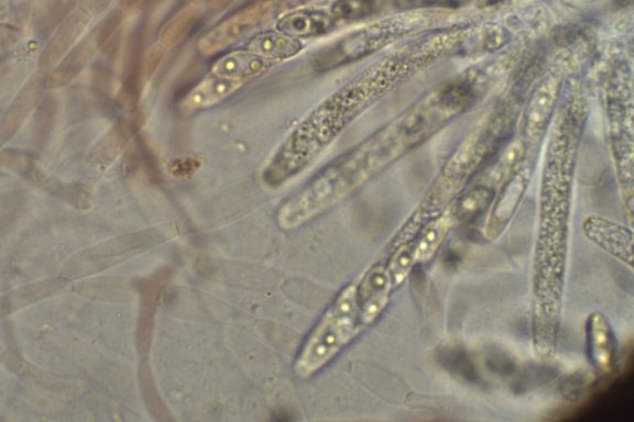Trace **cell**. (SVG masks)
Listing matches in <instances>:
<instances>
[{
	"mask_svg": "<svg viewBox=\"0 0 634 422\" xmlns=\"http://www.w3.org/2000/svg\"><path fill=\"white\" fill-rule=\"evenodd\" d=\"M426 64L421 52L409 46L370 65L289 132L262 171V181L276 190L295 179L381 96Z\"/></svg>",
	"mask_w": 634,
	"mask_h": 422,
	"instance_id": "cell-1",
	"label": "cell"
},
{
	"mask_svg": "<svg viewBox=\"0 0 634 422\" xmlns=\"http://www.w3.org/2000/svg\"><path fill=\"white\" fill-rule=\"evenodd\" d=\"M429 138L430 131L425 122L409 110L327 166L321 172L324 190L336 201L343 202L391 163Z\"/></svg>",
	"mask_w": 634,
	"mask_h": 422,
	"instance_id": "cell-2",
	"label": "cell"
},
{
	"mask_svg": "<svg viewBox=\"0 0 634 422\" xmlns=\"http://www.w3.org/2000/svg\"><path fill=\"white\" fill-rule=\"evenodd\" d=\"M358 285H346L304 340L293 371L302 380L311 379L332 363L363 332Z\"/></svg>",
	"mask_w": 634,
	"mask_h": 422,
	"instance_id": "cell-3",
	"label": "cell"
},
{
	"mask_svg": "<svg viewBox=\"0 0 634 422\" xmlns=\"http://www.w3.org/2000/svg\"><path fill=\"white\" fill-rule=\"evenodd\" d=\"M424 14L403 15L374 22L317 51L312 64L317 71L327 72L363 60L413 31L428 24Z\"/></svg>",
	"mask_w": 634,
	"mask_h": 422,
	"instance_id": "cell-4",
	"label": "cell"
},
{
	"mask_svg": "<svg viewBox=\"0 0 634 422\" xmlns=\"http://www.w3.org/2000/svg\"><path fill=\"white\" fill-rule=\"evenodd\" d=\"M586 237L612 257L618 259L632 269L633 264V236L632 231L610 220L590 217L585 221Z\"/></svg>",
	"mask_w": 634,
	"mask_h": 422,
	"instance_id": "cell-5",
	"label": "cell"
},
{
	"mask_svg": "<svg viewBox=\"0 0 634 422\" xmlns=\"http://www.w3.org/2000/svg\"><path fill=\"white\" fill-rule=\"evenodd\" d=\"M589 359L601 374H609L617 362V343L609 321L604 315L594 313L586 326Z\"/></svg>",
	"mask_w": 634,
	"mask_h": 422,
	"instance_id": "cell-6",
	"label": "cell"
},
{
	"mask_svg": "<svg viewBox=\"0 0 634 422\" xmlns=\"http://www.w3.org/2000/svg\"><path fill=\"white\" fill-rule=\"evenodd\" d=\"M264 11V8L256 7L227 20L201 40V51L211 55L234 46L259 25Z\"/></svg>",
	"mask_w": 634,
	"mask_h": 422,
	"instance_id": "cell-7",
	"label": "cell"
},
{
	"mask_svg": "<svg viewBox=\"0 0 634 422\" xmlns=\"http://www.w3.org/2000/svg\"><path fill=\"white\" fill-rule=\"evenodd\" d=\"M337 25L330 11L323 9H299L283 15L277 22V30L295 39L317 38L326 35Z\"/></svg>",
	"mask_w": 634,
	"mask_h": 422,
	"instance_id": "cell-8",
	"label": "cell"
},
{
	"mask_svg": "<svg viewBox=\"0 0 634 422\" xmlns=\"http://www.w3.org/2000/svg\"><path fill=\"white\" fill-rule=\"evenodd\" d=\"M272 68V62L250 51H237L226 54L213 66V74L225 79L244 82L257 79Z\"/></svg>",
	"mask_w": 634,
	"mask_h": 422,
	"instance_id": "cell-9",
	"label": "cell"
},
{
	"mask_svg": "<svg viewBox=\"0 0 634 422\" xmlns=\"http://www.w3.org/2000/svg\"><path fill=\"white\" fill-rule=\"evenodd\" d=\"M304 48L301 40L284 35L278 30L259 33L248 44V51L270 62L291 60L297 57Z\"/></svg>",
	"mask_w": 634,
	"mask_h": 422,
	"instance_id": "cell-10",
	"label": "cell"
},
{
	"mask_svg": "<svg viewBox=\"0 0 634 422\" xmlns=\"http://www.w3.org/2000/svg\"><path fill=\"white\" fill-rule=\"evenodd\" d=\"M242 86L243 82L225 79V77L213 74L193 88L185 98L184 106L190 110L216 106L236 93Z\"/></svg>",
	"mask_w": 634,
	"mask_h": 422,
	"instance_id": "cell-11",
	"label": "cell"
},
{
	"mask_svg": "<svg viewBox=\"0 0 634 422\" xmlns=\"http://www.w3.org/2000/svg\"><path fill=\"white\" fill-rule=\"evenodd\" d=\"M455 220L451 213L434 218L422 228L420 236L412 243V255L415 265L429 262L441 248Z\"/></svg>",
	"mask_w": 634,
	"mask_h": 422,
	"instance_id": "cell-12",
	"label": "cell"
},
{
	"mask_svg": "<svg viewBox=\"0 0 634 422\" xmlns=\"http://www.w3.org/2000/svg\"><path fill=\"white\" fill-rule=\"evenodd\" d=\"M524 185H526V181L523 180L522 176L518 175L505 188L489 220L488 236L490 239L499 235V232L504 230V227L508 224L513 211L516 210L520 201Z\"/></svg>",
	"mask_w": 634,
	"mask_h": 422,
	"instance_id": "cell-13",
	"label": "cell"
},
{
	"mask_svg": "<svg viewBox=\"0 0 634 422\" xmlns=\"http://www.w3.org/2000/svg\"><path fill=\"white\" fill-rule=\"evenodd\" d=\"M493 198L494 193L491 188L478 186L459 199L453 211H451V214L455 222L472 220L480 213H483L486 207L493 201Z\"/></svg>",
	"mask_w": 634,
	"mask_h": 422,
	"instance_id": "cell-14",
	"label": "cell"
},
{
	"mask_svg": "<svg viewBox=\"0 0 634 422\" xmlns=\"http://www.w3.org/2000/svg\"><path fill=\"white\" fill-rule=\"evenodd\" d=\"M379 8V0H336L330 13L336 22L367 18Z\"/></svg>",
	"mask_w": 634,
	"mask_h": 422,
	"instance_id": "cell-15",
	"label": "cell"
}]
</instances>
